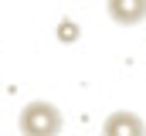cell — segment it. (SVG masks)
I'll use <instances>...</instances> for the list:
<instances>
[{
	"label": "cell",
	"mask_w": 146,
	"mask_h": 136,
	"mask_svg": "<svg viewBox=\"0 0 146 136\" xmlns=\"http://www.w3.org/2000/svg\"><path fill=\"white\" fill-rule=\"evenodd\" d=\"M106 14L119 27H136L146 21V0H106Z\"/></svg>",
	"instance_id": "3957f363"
},
{
	"label": "cell",
	"mask_w": 146,
	"mask_h": 136,
	"mask_svg": "<svg viewBox=\"0 0 146 136\" xmlns=\"http://www.w3.org/2000/svg\"><path fill=\"white\" fill-rule=\"evenodd\" d=\"M58 37H61V41H75V37H78V24H75V21H61V24H58Z\"/></svg>",
	"instance_id": "277c9868"
},
{
	"label": "cell",
	"mask_w": 146,
	"mask_h": 136,
	"mask_svg": "<svg viewBox=\"0 0 146 136\" xmlns=\"http://www.w3.org/2000/svg\"><path fill=\"white\" fill-rule=\"evenodd\" d=\"M61 126H65L61 109H58L54 102H44V99L27 102V105L21 109V116H17L21 136H58Z\"/></svg>",
	"instance_id": "6da1fadb"
},
{
	"label": "cell",
	"mask_w": 146,
	"mask_h": 136,
	"mask_svg": "<svg viewBox=\"0 0 146 136\" xmlns=\"http://www.w3.org/2000/svg\"><path fill=\"white\" fill-rule=\"evenodd\" d=\"M102 136H146V123L129 109H115L102 123Z\"/></svg>",
	"instance_id": "7a4b0ae2"
}]
</instances>
